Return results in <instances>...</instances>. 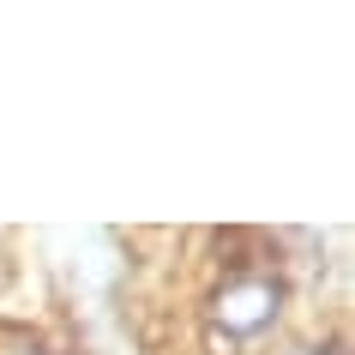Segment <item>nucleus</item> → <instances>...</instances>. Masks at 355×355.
I'll return each instance as SVG.
<instances>
[{
    "instance_id": "nucleus-1",
    "label": "nucleus",
    "mask_w": 355,
    "mask_h": 355,
    "mask_svg": "<svg viewBox=\"0 0 355 355\" xmlns=\"http://www.w3.org/2000/svg\"><path fill=\"white\" fill-rule=\"evenodd\" d=\"M283 313V277L271 271H235L211 289V325L223 337H259Z\"/></svg>"
},
{
    "instance_id": "nucleus-2",
    "label": "nucleus",
    "mask_w": 355,
    "mask_h": 355,
    "mask_svg": "<svg viewBox=\"0 0 355 355\" xmlns=\"http://www.w3.org/2000/svg\"><path fill=\"white\" fill-rule=\"evenodd\" d=\"M301 355H343V343H325V349H301Z\"/></svg>"
}]
</instances>
